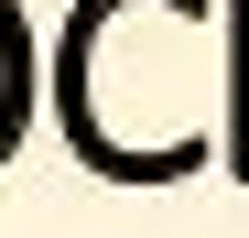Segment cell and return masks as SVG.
Wrapping results in <instances>:
<instances>
[{
  "instance_id": "6da1fadb",
  "label": "cell",
  "mask_w": 249,
  "mask_h": 238,
  "mask_svg": "<svg viewBox=\"0 0 249 238\" xmlns=\"http://www.w3.org/2000/svg\"><path fill=\"white\" fill-rule=\"evenodd\" d=\"M228 22V130H217V163L249 184V0H217Z\"/></svg>"
},
{
  "instance_id": "7a4b0ae2",
  "label": "cell",
  "mask_w": 249,
  "mask_h": 238,
  "mask_svg": "<svg viewBox=\"0 0 249 238\" xmlns=\"http://www.w3.org/2000/svg\"><path fill=\"white\" fill-rule=\"evenodd\" d=\"M22 119H33V33H22V0H0V163H11Z\"/></svg>"
}]
</instances>
